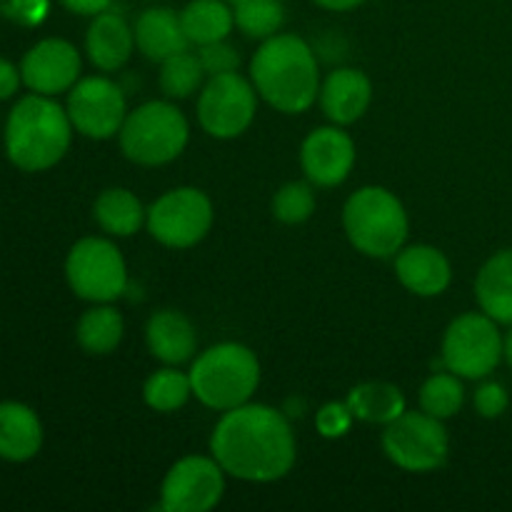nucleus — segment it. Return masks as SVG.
<instances>
[{
	"instance_id": "nucleus-1",
	"label": "nucleus",
	"mask_w": 512,
	"mask_h": 512,
	"mask_svg": "<svg viewBox=\"0 0 512 512\" xmlns=\"http://www.w3.org/2000/svg\"><path fill=\"white\" fill-rule=\"evenodd\" d=\"M220 468L245 483H273L295 465V435L283 413L245 403L225 410L210 438Z\"/></svg>"
},
{
	"instance_id": "nucleus-2",
	"label": "nucleus",
	"mask_w": 512,
	"mask_h": 512,
	"mask_svg": "<svg viewBox=\"0 0 512 512\" xmlns=\"http://www.w3.org/2000/svg\"><path fill=\"white\" fill-rule=\"evenodd\" d=\"M250 80L265 103L288 115L305 113L320 95L318 60L298 35H270L250 60Z\"/></svg>"
},
{
	"instance_id": "nucleus-3",
	"label": "nucleus",
	"mask_w": 512,
	"mask_h": 512,
	"mask_svg": "<svg viewBox=\"0 0 512 512\" xmlns=\"http://www.w3.org/2000/svg\"><path fill=\"white\" fill-rule=\"evenodd\" d=\"M73 138L68 110L50 95H28L20 100L5 123V150L10 163L28 173H40L63 160Z\"/></svg>"
},
{
	"instance_id": "nucleus-4",
	"label": "nucleus",
	"mask_w": 512,
	"mask_h": 512,
	"mask_svg": "<svg viewBox=\"0 0 512 512\" xmlns=\"http://www.w3.org/2000/svg\"><path fill=\"white\" fill-rule=\"evenodd\" d=\"M193 395L210 410H233L250 403L260 385V363L240 343H220L198 355L190 368Z\"/></svg>"
},
{
	"instance_id": "nucleus-5",
	"label": "nucleus",
	"mask_w": 512,
	"mask_h": 512,
	"mask_svg": "<svg viewBox=\"0 0 512 512\" xmlns=\"http://www.w3.org/2000/svg\"><path fill=\"white\" fill-rule=\"evenodd\" d=\"M343 228L355 250L368 258H393L408 238V213L390 190L368 185L348 198Z\"/></svg>"
},
{
	"instance_id": "nucleus-6",
	"label": "nucleus",
	"mask_w": 512,
	"mask_h": 512,
	"mask_svg": "<svg viewBox=\"0 0 512 512\" xmlns=\"http://www.w3.org/2000/svg\"><path fill=\"white\" fill-rule=\"evenodd\" d=\"M120 150L133 163L155 168L173 163L185 150L190 128L185 115L165 100H153L128 113L120 128Z\"/></svg>"
},
{
	"instance_id": "nucleus-7",
	"label": "nucleus",
	"mask_w": 512,
	"mask_h": 512,
	"mask_svg": "<svg viewBox=\"0 0 512 512\" xmlns=\"http://www.w3.org/2000/svg\"><path fill=\"white\" fill-rule=\"evenodd\" d=\"M503 360V335L490 315L465 313L448 325L443 338V363L465 380L488 378Z\"/></svg>"
},
{
	"instance_id": "nucleus-8",
	"label": "nucleus",
	"mask_w": 512,
	"mask_h": 512,
	"mask_svg": "<svg viewBox=\"0 0 512 512\" xmlns=\"http://www.w3.org/2000/svg\"><path fill=\"white\" fill-rule=\"evenodd\" d=\"M65 278L78 298L90 303H113L125 293L128 268L120 250L110 240L83 238L70 248Z\"/></svg>"
},
{
	"instance_id": "nucleus-9",
	"label": "nucleus",
	"mask_w": 512,
	"mask_h": 512,
	"mask_svg": "<svg viewBox=\"0 0 512 512\" xmlns=\"http://www.w3.org/2000/svg\"><path fill=\"white\" fill-rule=\"evenodd\" d=\"M383 450L398 468L408 473H430L448 460V433L443 420L415 410L385 425Z\"/></svg>"
},
{
	"instance_id": "nucleus-10",
	"label": "nucleus",
	"mask_w": 512,
	"mask_h": 512,
	"mask_svg": "<svg viewBox=\"0 0 512 512\" xmlns=\"http://www.w3.org/2000/svg\"><path fill=\"white\" fill-rule=\"evenodd\" d=\"M145 223L165 248H193L213 228V203L198 188L168 190L150 205Z\"/></svg>"
},
{
	"instance_id": "nucleus-11",
	"label": "nucleus",
	"mask_w": 512,
	"mask_h": 512,
	"mask_svg": "<svg viewBox=\"0 0 512 512\" xmlns=\"http://www.w3.org/2000/svg\"><path fill=\"white\" fill-rule=\"evenodd\" d=\"M258 110V90L235 73L210 75L198 98V120L208 135L230 140L250 128Z\"/></svg>"
},
{
	"instance_id": "nucleus-12",
	"label": "nucleus",
	"mask_w": 512,
	"mask_h": 512,
	"mask_svg": "<svg viewBox=\"0 0 512 512\" xmlns=\"http://www.w3.org/2000/svg\"><path fill=\"white\" fill-rule=\"evenodd\" d=\"M225 493V470L215 458L188 455L168 470L160 488V508L168 512H208Z\"/></svg>"
},
{
	"instance_id": "nucleus-13",
	"label": "nucleus",
	"mask_w": 512,
	"mask_h": 512,
	"mask_svg": "<svg viewBox=\"0 0 512 512\" xmlns=\"http://www.w3.org/2000/svg\"><path fill=\"white\" fill-rule=\"evenodd\" d=\"M70 123L78 133L93 140H108L120 133L128 108L123 90L103 75L83 78L70 88L68 95Z\"/></svg>"
},
{
	"instance_id": "nucleus-14",
	"label": "nucleus",
	"mask_w": 512,
	"mask_h": 512,
	"mask_svg": "<svg viewBox=\"0 0 512 512\" xmlns=\"http://www.w3.org/2000/svg\"><path fill=\"white\" fill-rule=\"evenodd\" d=\"M80 75V53L60 38H45L25 53L20 78L33 93L58 95L73 88Z\"/></svg>"
},
{
	"instance_id": "nucleus-15",
	"label": "nucleus",
	"mask_w": 512,
	"mask_h": 512,
	"mask_svg": "<svg viewBox=\"0 0 512 512\" xmlns=\"http://www.w3.org/2000/svg\"><path fill=\"white\" fill-rule=\"evenodd\" d=\"M300 165L305 178L318 188H335L355 165V143L340 128H318L303 140Z\"/></svg>"
},
{
	"instance_id": "nucleus-16",
	"label": "nucleus",
	"mask_w": 512,
	"mask_h": 512,
	"mask_svg": "<svg viewBox=\"0 0 512 512\" xmlns=\"http://www.w3.org/2000/svg\"><path fill=\"white\" fill-rule=\"evenodd\" d=\"M373 100V85L363 70L338 68L320 85V105L335 125H350L360 120Z\"/></svg>"
},
{
	"instance_id": "nucleus-17",
	"label": "nucleus",
	"mask_w": 512,
	"mask_h": 512,
	"mask_svg": "<svg viewBox=\"0 0 512 512\" xmlns=\"http://www.w3.org/2000/svg\"><path fill=\"white\" fill-rule=\"evenodd\" d=\"M395 275L410 293L420 295V298H435L448 290L450 280H453V268L443 250L433 248V245H413V248L398 253Z\"/></svg>"
},
{
	"instance_id": "nucleus-18",
	"label": "nucleus",
	"mask_w": 512,
	"mask_h": 512,
	"mask_svg": "<svg viewBox=\"0 0 512 512\" xmlns=\"http://www.w3.org/2000/svg\"><path fill=\"white\" fill-rule=\"evenodd\" d=\"M133 48L135 33L125 23L123 15L110 13V10L93 15V23L85 35V50H88V58L95 68L105 70V73L123 68L133 55Z\"/></svg>"
},
{
	"instance_id": "nucleus-19",
	"label": "nucleus",
	"mask_w": 512,
	"mask_h": 512,
	"mask_svg": "<svg viewBox=\"0 0 512 512\" xmlns=\"http://www.w3.org/2000/svg\"><path fill=\"white\" fill-rule=\"evenodd\" d=\"M135 45L153 63H163L170 55L188 50L190 40L185 35L180 13L170 8H148L138 15L133 25Z\"/></svg>"
},
{
	"instance_id": "nucleus-20",
	"label": "nucleus",
	"mask_w": 512,
	"mask_h": 512,
	"mask_svg": "<svg viewBox=\"0 0 512 512\" xmlns=\"http://www.w3.org/2000/svg\"><path fill=\"white\" fill-rule=\"evenodd\" d=\"M145 340L153 358L163 360L165 365L188 363L198 348V335L193 323L178 310H160L148 320Z\"/></svg>"
},
{
	"instance_id": "nucleus-21",
	"label": "nucleus",
	"mask_w": 512,
	"mask_h": 512,
	"mask_svg": "<svg viewBox=\"0 0 512 512\" xmlns=\"http://www.w3.org/2000/svg\"><path fill=\"white\" fill-rule=\"evenodd\" d=\"M43 445V425L23 403H0V458L25 463Z\"/></svg>"
},
{
	"instance_id": "nucleus-22",
	"label": "nucleus",
	"mask_w": 512,
	"mask_h": 512,
	"mask_svg": "<svg viewBox=\"0 0 512 512\" xmlns=\"http://www.w3.org/2000/svg\"><path fill=\"white\" fill-rule=\"evenodd\" d=\"M475 298L480 310L498 325H512V248L485 260L475 278Z\"/></svg>"
},
{
	"instance_id": "nucleus-23",
	"label": "nucleus",
	"mask_w": 512,
	"mask_h": 512,
	"mask_svg": "<svg viewBox=\"0 0 512 512\" xmlns=\"http://www.w3.org/2000/svg\"><path fill=\"white\" fill-rule=\"evenodd\" d=\"M185 35L193 45H210L225 40L235 25L228 0H190L180 13Z\"/></svg>"
},
{
	"instance_id": "nucleus-24",
	"label": "nucleus",
	"mask_w": 512,
	"mask_h": 512,
	"mask_svg": "<svg viewBox=\"0 0 512 512\" xmlns=\"http://www.w3.org/2000/svg\"><path fill=\"white\" fill-rule=\"evenodd\" d=\"M95 220L100 228L118 238H130L148 220L143 203L125 188L103 190L95 200Z\"/></svg>"
},
{
	"instance_id": "nucleus-25",
	"label": "nucleus",
	"mask_w": 512,
	"mask_h": 512,
	"mask_svg": "<svg viewBox=\"0 0 512 512\" xmlns=\"http://www.w3.org/2000/svg\"><path fill=\"white\" fill-rule=\"evenodd\" d=\"M358 420L375 425H388L405 413L403 390L390 383H363L350 390L348 400Z\"/></svg>"
},
{
	"instance_id": "nucleus-26",
	"label": "nucleus",
	"mask_w": 512,
	"mask_h": 512,
	"mask_svg": "<svg viewBox=\"0 0 512 512\" xmlns=\"http://www.w3.org/2000/svg\"><path fill=\"white\" fill-rule=\"evenodd\" d=\"M123 315L110 305H98V308L83 313L75 328L78 345L90 355H108L123 340Z\"/></svg>"
},
{
	"instance_id": "nucleus-27",
	"label": "nucleus",
	"mask_w": 512,
	"mask_h": 512,
	"mask_svg": "<svg viewBox=\"0 0 512 512\" xmlns=\"http://www.w3.org/2000/svg\"><path fill=\"white\" fill-rule=\"evenodd\" d=\"M230 8H233L235 25L248 38L268 40L285 23L283 0H233Z\"/></svg>"
},
{
	"instance_id": "nucleus-28",
	"label": "nucleus",
	"mask_w": 512,
	"mask_h": 512,
	"mask_svg": "<svg viewBox=\"0 0 512 512\" xmlns=\"http://www.w3.org/2000/svg\"><path fill=\"white\" fill-rule=\"evenodd\" d=\"M190 395H193L190 375L180 373L175 368L158 370L143 385L145 405L158 410V413H175V410L188 403Z\"/></svg>"
},
{
	"instance_id": "nucleus-29",
	"label": "nucleus",
	"mask_w": 512,
	"mask_h": 512,
	"mask_svg": "<svg viewBox=\"0 0 512 512\" xmlns=\"http://www.w3.org/2000/svg\"><path fill=\"white\" fill-rule=\"evenodd\" d=\"M465 403V388L455 373H435L420 388V410L438 420L460 413Z\"/></svg>"
},
{
	"instance_id": "nucleus-30",
	"label": "nucleus",
	"mask_w": 512,
	"mask_h": 512,
	"mask_svg": "<svg viewBox=\"0 0 512 512\" xmlns=\"http://www.w3.org/2000/svg\"><path fill=\"white\" fill-rule=\"evenodd\" d=\"M160 65H163V68H160V88H163V93L168 95V98H190V95L203 85V65H200L198 55L188 53V50H183V53L178 55H170V58L163 60Z\"/></svg>"
},
{
	"instance_id": "nucleus-31",
	"label": "nucleus",
	"mask_w": 512,
	"mask_h": 512,
	"mask_svg": "<svg viewBox=\"0 0 512 512\" xmlns=\"http://www.w3.org/2000/svg\"><path fill=\"white\" fill-rule=\"evenodd\" d=\"M315 193L308 183H288L275 193L273 215L285 225H300L313 215Z\"/></svg>"
},
{
	"instance_id": "nucleus-32",
	"label": "nucleus",
	"mask_w": 512,
	"mask_h": 512,
	"mask_svg": "<svg viewBox=\"0 0 512 512\" xmlns=\"http://www.w3.org/2000/svg\"><path fill=\"white\" fill-rule=\"evenodd\" d=\"M353 410H350L348 403H328L318 410L315 415V428L323 438L335 440L343 438L350 428H353Z\"/></svg>"
},
{
	"instance_id": "nucleus-33",
	"label": "nucleus",
	"mask_w": 512,
	"mask_h": 512,
	"mask_svg": "<svg viewBox=\"0 0 512 512\" xmlns=\"http://www.w3.org/2000/svg\"><path fill=\"white\" fill-rule=\"evenodd\" d=\"M200 65H203L205 75H223V73H235L240 65V55L233 45H228L225 40L218 43L200 45L198 50Z\"/></svg>"
},
{
	"instance_id": "nucleus-34",
	"label": "nucleus",
	"mask_w": 512,
	"mask_h": 512,
	"mask_svg": "<svg viewBox=\"0 0 512 512\" xmlns=\"http://www.w3.org/2000/svg\"><path fill=\"white\" fill-rule=\"evenodd\" d=\"M510 398L508 390L503 388L500 383H483L478 390H475V410L483 418L495 420L508 410Z\"/></svg>"
},
{
	"instance_id": "nucleus-35",
	"label": "nucleus",
	"mask_w": 512,
	"mask_h": 512,
	"mask_svg": "<svg viewBox=\"0 0 512 512\" xmlns=\"http://www.w3.org/2000/svg\"><path fill=\"white\" fill-rule=\"evenodd\" d=\"M10 8L25 23H38L48 10V0H10Z\"/></svg>"
},
{
	"instance_id": "nucleus-36",
	"label": "nucleus",
	"mask_w": 512,
	"mask_h": 512,
	"mask_svg": "<svg viewBox=\"0 0 512 512\" xmlns=\"http://www.w3.org/2000/svg\"><path fill=\"white\" fill-rule=\"evenodd\" d=\"M20 70L5 58H0V100H8L20 85Z\"/></svg>"
},
{
	"instance_id": "nucleus-37",
	"label": "nucleus",
	"mask_w": 512,
	"mask_h": 512,
	"mask_svg": "<svg viewBox=\"0 0 512 512\" xmlns=\"http://www.w3.org/2000/svg\"><path fill=\"white\" fill-rule=\"evenodd\" d=\"M60 3L75 15H98L108 10L113 0H60Z\"/></svg>"
},
{
	"instance_id": "nucleus-38",
	"label": "nucleus",
	"mask_w": 512,
	"mask_h": 512,
	"mask_svg": "<svg viewBox=\"0 0 512 512\" xmlns=\"http://www.w3.org/2000/svg\"><path fill=\"white\" fill-rule=\"evenodd\" d=\"M313 3L320 5V8H325V10H335V13H343V10L358 8V5H363L365 0H313Z\"/></svg>"
},
{
	"instance_id": "nucleus-39",
	"label": "nucleus",
	"mask_w": 512,
	"mask_h": 512,
	"mask_svg": "<svg viewBox=\"0 0 512 512\" xmlns=\"http://www.w3.org/2000/svg\"><path fill=\"white\" fill-rule=\"evenodd\" d=\"M503 358L508 360V365L512 368V325H510L508 335H503Z\"/></svg>"
}]
</instances>
